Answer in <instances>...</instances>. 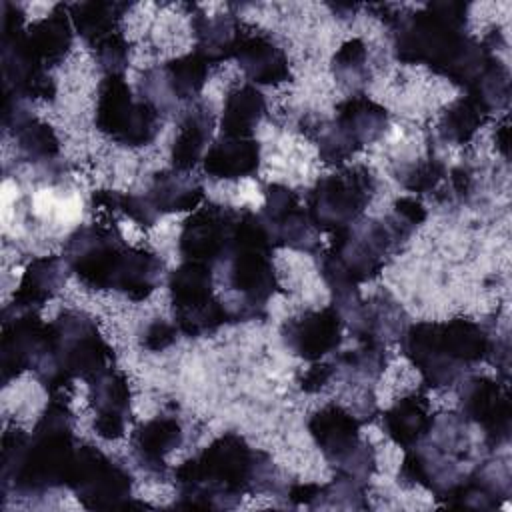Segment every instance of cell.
<instances>
[{"mask_svg":"<svg viewBox=\"0 0 512 512\" xmlns=\"http://www.w3.org/2000/svg\"><path fill=\"white\" fill-rule=\"evenodd\" d=\"M74 454L72 414L62 398H54L34 426L32 436L18 430L4 434V484L20 494H40L62 486L68 482Z\"/></svg>","mask_w":512,"mask_h":512,"instance_id":"6da1fadb","label":"cell"},{"mask_svg":"<svg viewBox=\"0 0 512 512\" xmlns=\"http://www.w3.org/2000/svg\"><path fill=\"white\" fill-rule=\"evenodd\" d=\"M268 468L266 454L254 452L238 434H224L176 468V484L186 500L178 506H232L244 492L256 490Z\"/></svg>","mask_w":512,"mask_h":512,"instance_id":"7a4b0ae2","label":"cell"},{"mask_svg":"<svg viewBox=\"0 0 512 512\" xmlns=\"http://www.w3.org/2000/svg\"><path fill=\"white\" fill-rule=\"evenodd\" d=\"M406 236L408 226L398 218L356 220L346 228L334 230L330 250L322 256L320 272L336 300L352 304L358 296L356 286L374 278Z\"/></svg>","mask_w":512,"mask_h":512,"instance_id":"3957f363","label":"cell"},{"mask_svg":"<svg viewBox=\"0 0 512 512\" xmlns=\"http://www.w3.org/2000/svg\"><path fill=\"white\" fill-rule=\"evenodd\" d=\"M402 346L430 386H448L488 354L490 340L480 324L454 318L412 324L402 332Z\"/></svg>","mask_w":512,"mask_h":512,"instance_id":"277c9868","label":"cell"},{"mask_svg":"<svg viewBox=\"0 0 512 512\" xmlns=\"http://www.w3.org/2000/svg\"><path fill=\"white\" fill-rule=\"evenodd\" d=\"M110 362L112 348L100 336L96 322L82 312H64L48 324V344L36 372L56 394L72 378H96L110 368Z\"/></svg>","mask_w":512,"mask_h":512,"instance_id":"5b68a950","label":"cell"},{"mask_svg":"<svg viewBox=\"0 0 512 512\" xmlns=\"http://www.w3.org/2000/svg\"><path fill=\"white\" fill-rule=\"evenodd\" d=\"M272 238L260 216L240 210L228 260V286L240 296L234 320L258 318L276 290Z\"/></svg>","mask_w":512,"mask_h":512,"instance_id":"8992f818","label":"cell"},{"mask_svg":"<svg viewBox=\"0 0 512 512\" xmlns=\"http://www.w3.org/2000/svg\"><path fill=\"white\" fill-rule=\"evenodd\" d=\"M130 248L116 226L90 224L68 236L64 262L86 286L116 290Z\"/></svg>","mask_w":512,"mask_h":512,"instance_id":"52a82bcc","label":"cell"},{"mask_svg":"<svg viewBox=\"0 0 512 512\" xmlns=\"http://www.w3.org/2000/svg\"><path fill=\"white\" fill-rule=\"evenodd\" d=\"M168 286L178 330L186 336L214 332L232 320L228 306L214 294L208 264L186 260L170 274Z\"/></svg>","mask_w":512,"mask_h":512,"instance_id":"ba28073f","label":"cell"},{"mask_svg":"<svg viewBox=\"0 0 512 512\" xmlns=\"http://www.w3.org/2000/svg\"><path fill=\"white\" fill-rule=\"evenodd\" d=\"M160 112L148 100H136L122 74H108L98 88L96 126L114 142L144 146L158 134Z\"/></svg>","mask_w":512,"mask_h":512,"instance_id":"9c48e42d","label":"cell"},{"mask_svg":"<svg viewBox=\"0 0 512 512\" xmlns=\"http://www.w3.org/2000/svg\"><path fill=\"white\" fill-rule=\"evenodd\" d=\"M374 194V176L364 166L342 168L324 176L308 194V216L320 230H340L354 224Z\"/></svg>","mask_w":512,"mask_h":512,"instance_id":"30bf717a","label":"cell"},{"mask_svg":"<svg viewBox=\"0 0 512 512\" xmlns=\"http://www.w3.org/2000/svg\"><path fill=\"white\" fill-rule=\"evenodd\" d=\"M388 126V112L368 96H350L336 108L334 122L320 134V156L342 162L364 144L378 140Z\"/></svg>","mask_w":512,"mask_h":512,"instance_id":"8fae6325","label":"cell"},{"mask_svg":"<svg viewBox=\"0 0 512 512\" xmlns=\"http://www.w3.org/2000/svg\"><path fill=\"white\" fill-rule=\"evenodd\" d=\"M66 486H70L78 500L92 510L130 506V474L92 446L76 450Z\"/></svg>","mask_w":512,"mask_h":512,"instance_id":"7c38bea8","label":"cell"},{"mask_svg":"<svg viewBox=\"0 0 512 512\" xmlns=\"http://www.w3.org/2000/svg\"><path fill=\"white\" fill-rule=\"evenodd\" d=\"M240 210L220 204H206L198 208L180 230L178 248L186 260L202 262L212 266L218 260H224L238 222Z\"/></svg>","mask_w":512,"mask_h":512,"instance_id":"4fadbf2b","label":"cell"},{"mask_svg":"<svg viewBox=\"0 0 512 512\" xmlns=\"http://www.w3.org/2000/svg\"><path fill=\"white\" fill-rule=\"evenodd\" d=\"M208 66L210 64L196 52L168 60L142 76V98L154 104L158 112L160 108H170L176 102L194 98L208 78Z\"/></svg>","mask_w":512,"mask_h":512,"instance_id":"5bb4252c","label":"cell"},{"mask_svg":"<svg viewBox=\"0 0 512 512\" xmlns=\"http://www.w3.org/2000/svg\"><path fill=\"white\" fill-rule=\"evenodd\" d=\"M260 220L264 222L272 244L306 252L316 246V226L288 186L270 184L266 188Z\"/></svg>","mask_w":512,"mask_h":512,"instance_id":"9a60e30c","label":"cell"},{"mask_svg":"<svg viewBox=\"0 0 512 512\" xmlns=\"http://www.w3.org/2000/svg\"><path fill=\"white\" fill-rule=\"evenodd\" d=\"M48 344V324H44L32 310L6 318L0 342L2 382L18 376L24 370H36Z\"/></svg>","mask_w":512,"mask_h":512,"instance_id":"2e32d148","label":"cell"},{"mask_svg":"<svg viewBox=\"0 0 512 512\" xmlns=\"http://www.w3.org/2000/svg\"><path fill=\"white\" fill-rule=\"evenodd\" d=\"M342 312L336 306L302 312L282 324L284 344L304 360H320L340 344Z\"/></svg>","mask_w":512,"mask_h":512,"instance_id":"e0dca14e","label":"cell"},{"mask_svg":"<svg viewBox=\"0 0 512 512\" xmlns=\"http://www.w3.org/2000/svg\"><path fill=\"white\" fill-rule=\"evenodd\" d=\"M464 414L480 424L488 442L500 444L510 436V398L506 386L490 378H474L462 392Z\"/></svg>","mask_w":512,"mask_h":512,"instance_id":"ac0fdd59","label":"cell"},{"mask_svg":"<svg viewBox=\"0 0 512 512\" xmlns=\"http://www.w3.org/2000/svg\"><path fill=\"white\" fill-rule=\"evenodd\" d=\"M308 430L324 458L338 468L364 444L358 418L336 404H328L312 414Z\"/></svg>","mask_w":512,"mask_h":512,"instance_id":"d6986e66","label":"cell"},{"mask_svg":"<svg viewBox=\"0 0 512 512\" xmlns=\"http://www.w3.org/2000/svg\"><path fill=\"white\" fill-rule=\"evenodd\" d=\"M90 402L96 410L94 430L106 440H116L126 430L130 412V386L124 374L108 368L90 380Z\"/></svg>","mask_w":512,"mask_h":512,"instance_id":"ffe728a7","label":"cell"},{"mask_svg":"<svg viewBox=\"0 0 512 512\" xmlns=\"http://www.w3.org/2000/svg\"><path fill=\"white\" fill-rule=\"evenodd\" d=\"M234 58L240 62L244 74L258 84H280L290 78L286 54L264 34L244 32Z\"/></svg>","mask_w":512,"mask_h":512,"instance_id":"44dd1931","label":"cell"},{"mask_svg":"<svg viewBox=\"0 0 512 512\" xmlns=\"http://www.w3.org/2000/svg\"><path fill=\"white\" fill-rule=\"evenodd\" d=\"M382 420L390 440L408 450L418 446L432 432L434 424L430 402L420 392H412L408 396L398 398L384 412Z\"/></svg>","mask_w":512,"mask_h":512,"instance_id":"7402d4cb","label":"cell"},{"mask_svg":"<svg viewBox=\"0 0 512 512\" xmlns=\"http://www.w3.org/2000/svg\"><path fill=\"white\" fill-rule=\"evenodd\" d=\"M202 162L206 174L212 178H244L258 170L260 146L252 136L222 134L212 146H208Z\"/></svg>","mask_w":512,"mask_h":512,"instance_id":"603a6c76","label":"cell"},{"mask_svg":"<svg viewBox=\"0 0 512 512\" xmlns=\"http://www.w3.org/2000/svg\"><path fill=\"white\" fill-rule=\"evenodd\" d=\"M182 442V428L176 418L156 416L142 424L132 438V448L138 464L152 472H164V458Z\"/></svg>","mask_w":512,"mask_h":512,"instance_id":"cb8c5ba5","label":"cell"},{"mask_svg":"<svg viewBox=\"0 0 512 512\" xmlns=\"http://www.w3.org/2000/svg\"><path fill=\"white\" fill-rule=\"evenodd\" d=\"M24 42L30 52L44 64H58L72 44V20L64 8H54L48 16L24 28Z\"/></svg>","mask_w":512,"mask_h":512,"instance_id":"d4e9b609","label":"cell"},{"mask_svg":"<svg viewBox=\"0 0 512 512\" xmlns=\"http://www.w3.org/2000/svg\"><path fill=\"white\" fill-rule=\"evenodd\" d=\"M64 280L66 274L62 260L58 256L34 258L20 278V284L14 294V306L20 310H32L36 306H42L44 302L56 296Z\"/></svg>","mask_w":512,"mask_h":512,"instance_id":"484cf974","label":"cell"},{"mask_svg":"<svg viewBox=\"0 0 512 512\" xmlns=\"http://www.w3.org/2000/svg\"><path fill=\"white\" fill-rule=\"evenodd\" d=\"M196 54H200L208 64L232 58L236 46L242 38V24L228 14L218 16H196Z\"/></svg>","mask_w":512,"mask_h":512,"instance_id":"4316f807","label":"cell"},{"mask_svg":"<svg viewBox=\"0 0 512 512\" xmlns=\"http://www.w3.org/2000/svg\"><path fill=\"white\" fill-rule=\"evenodd\" d=\"M352 318L356 338L368 344L384 346L388 338L402 334V310L396 302L384 296H376L366 304L354 306Z\"/></svg>","mask_w":512,"mask_h":512,"instance_id":"83f0119b","label":"cell"},{"mask_svg":"<svg viewBox=\"0 0 512 512\" xmlns=\"http://www.w3.org/2000/svg\"><path fill=\"white\" fill-rule=\"evenodd\" d=\"M150 204L162 212H180V210H194L204 200V188L186 172L172 170L160 172L154 176L150 190L144 194Z\"/></svg>","mask_w":512,"mask_h":512,"instance_id":"f1b7e54d","label":"cell"},{"mask_svg":"<svg viewBox=\"0 0 512 512\" xmlns=\"http://www.w3.org/2000/svg\"><path fill=\"white\" fill-rule=\"evenodd\" d=\"M212 134V114L204 106H196L190 110L178 130V136L172 146V164L174 170L188 172L192 170L198 160L204 158L206 146Z\"/></svg>","mask_w":512,"mask_h":512,"instance_id":"f546056e","label":"cell"},{"mask_svg":"<svg viewBox=\"0 0 512 512\" xmlns=\"http://www.w3.org/2000/svg\"><path fill=\"white\" fill-rule=\"evenodd\" d=\"M266 112V100L254 86H240L226 96L222 112V134L252 136Z\"/></svg>","mask_w":512,"mask_h":512,"instance_id":"4dcf8cb0","label":"cell"},{"mask_svg":"<svg viewBox=\"0 0 512 512\" xmlns=\"http://www.w3.org/2000/svg\"><path fill=\"white\" fill-rule=\"evenodd\" d=\"M126 10L120 2H78L70 6V20L78 34L92 44L118 30V22Z\"/></svg>","mask_w":512,"mask_h":512,"instance_id":"1f68e13d","label":"cell"},{"mask_svg":"<svg viewBox=\"0 0 512 512\" xmlns=\"http://www.w3.org/2000/svg\"><path fill=\"white\" fill-rule=\"evenodd\" d=\"M160 272L162 260L156 254L132 246L116 290L124 292L132 300H144L158 286Z\"/></svg>","mask_w":512,"mask_h":512,"instance_id":"d6a6232c","label":"cell"},{"mask_svg":"<svg viewBox=\"0 0 512 512\" xmlns=\"http://www.w3.org/2000/svg\"><path fill=\"white\" fill-rule=\"evenodd\" d=\"M490 110L474 96H462L452 102L440 116L438 130L440 134L456 144L468 142L476 130L484 124Z\"/></svg>","mask_w":512,"mask_h":512,"instance_id":"836d02e7","label":"cell"},{"mask_svg":"<svg viewBox=\"0 0 512 512\" xmlns=\"http://www.w3.org/2000/svg\"><path fill=\"white\" fill-rule=\"evenodd\" d=\"M12 134L16 138L20 154L30 162L50 160L60 150L54 130L38 118H26L12 130Z\"/></svg>","mask_w":512,"mask_h":512,"instance_id":"e575fe53","label":"cell"},{"mask_svg":"<svg viewBox=\"0 0 512 512\" xmlns=\"http://www.w3.org/2000/svg\"><path fill=\"white\" fill-rule=\"evenodd\" d=\"M368 50L362 40L354 38L340 46V50L332 58V72L338 78V82L354 84L362 82L368 74Z\"/></svg>","mask_w":512,"mask_h":512,"instance_id":"d590c367","label":"cell"},{"mask_svg":"<svg viewBox=\"0 0 512 512\" xmlns=\"http://www.w3.org/2000/svg\"><path fill=\"white\" fill-rule=\"evenodd\" d=\"M338 362H340L346 370H350L354 376H360V378H376V376L384 370V364H386L384 346L362 342L360 348L344 352Z\"/></svg>","mask_w":512,"mask_h":512,"instance_id":"8d00e7d4","label":"cell"},{"mask_svg":"<svg viewBox=\"0 0 512 512\" xmlns=\"http://www.w3.org/2000/svg\"><path fill=\"white\" fill-rule=\"evenodd\" d=\"M442 176H444V166L434 158L404 164L396 172V178L412 192L432 190L442 180Z\"/></svg>","mask_w":512,"mask_h":512,"instance_id":"74e56055","label":"cell"},{"mask_svg":"<svg viewBox=\"0 0 512 512\" xmlns=\"http://www.w3.org/2000/svg\"><path fill=\"white\" fill-rule=\"evenodd\" d=\"M98 64L108 74H122L128 64V42L120 30L104 36L96 44H92Z\"/></svg>","mask_w":512,"mask_h":512,"instance_id":"f35d334b","label":"cell"},{"mask_svg":"<svg viewBox=\"0 0 512 512\" xmlns=\"http://www.w3.org/2000/svg\"><path fill=\"white\" fill-rule=\"evenodd\" d=\"M120 210L140 226H152L158 218V210L150 204V200L146 196L122 194Z\"/></svg>","mask_w":512,"mask_h":512,"instance_id":"ab89813d","label":"cell"},{"mask_svg":"<svg viewBox=\"0 0 512 512\" xmlns=\"http://www.w3.org/2000/svg\"><path fill=\"white\" fill-rule=\"evenodd\" d=\"M174 340H176V328L164 320H156V322L148 324L142 334V346L146 350H154V352L164 350Z\"/></svg>","mask_w":512,"mask_h":512,"instance_id":"60d3db41","label":"cell"},{"mask_svg":"<svg viewBox=\"0 0 512 512\" xmlns=\"http://www.w3.org/2000/svg\"><path fill=\"white\" fill-rule=\"evenodd\" d=\"M394 210H396L398 220H402L406 226H416V224H420L426 218L424 206L416 198H412V196L398 198L396 204H394Z\"/></svg>","mask_w":512,"mask_h":512,"instance_id":"b9f144b4","label":"cell"},{"mask_svg":"<svg viewBox=\"0 0 512 512\" xmlns=\"http://www.w3.org/2000/svg\"><path fill=\"white\" fill-rule=\"evenodd\" d=\"M334 374V368L326 362H320V364H312L304 376L300 378V388L304 392H318Z\"/></svg>","mask_w":512,"mask_h":512,"instance_id":"7bdbcfd3","label":"cell"},{"mask_svg":"<svg viewBox=\"0 0 512 512\" xmlns=\"http://www.w3.org/2000/svg\"><path fill=\"white\" fill-rule=\"evenodd\" d=\"M322 486L320 484H296L290 488L288 496L292 502L296 504H304V506H316L318 496H320Z\"/></svg>","mask_w":512,"mask_h":512,"instance_id":"ee69618b","label":"cell"},{"mask_svg":"<svg viewBox=\"0 0 512 512\" xmlns=\"http://www.w3.org/2000/svg\"><path fill=\"white\" fill-rule=\"evenodd\" d=\"M496 144L500 148V152L504 156H508V122L504 120V124L496 130Z\"/></svg>","mask_w":512,"mask_h":512,"instance_id":"f6af8a7d","label":"cell"}]
</instances>
